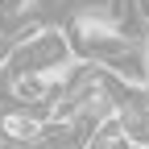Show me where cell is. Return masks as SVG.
Here are the masks:
<instances>
[{
	"label": "cell",
	"mask_w": 149,
	"mask_h": 149,
	"mask_svg": "<svg viewBox=\"0 0 149 149\" xmlns=\"http://www.w3.org/2000/svg\"><path fill=\"white\" fill-rule=\"evenodd\" d=\"M104 70H112L120 83H128V87H141V83H149V46L145 42H128L120 54H112L108 62H100Z\"/></svg>",
	"instance_id": "6da1fadb"
},
{
	"label": "cell",
	"mask_w": 149,
	"mask_h": 149,
	"mask_svg": "<svg viewBox=\"0 0 149 149\" xmlns=\"http://www.w3.org/2000/svg\"><path fill=\"white\" fill-rule=\"evenodd\" d=\"M145 46H149V37H145Z\"/></svg>",
	"instance_id": "3957f363"
},
{
	"label": "cell",
	"mask_w": 149,
	"mask_h": 149,
	"mask_svg": "<svg viewBox=\"0 0 149 149\" xmlns=\"http://www.w3.org/2000/svg\"><path fill=\"white\" fill-rule=\"evenodd\" d=\"M42 116L33 108H4L0 112V141L4 145H33L42 137Z\"/></svg>",
	"instance_id": "7a4b0ae2"
}]
</instances>
